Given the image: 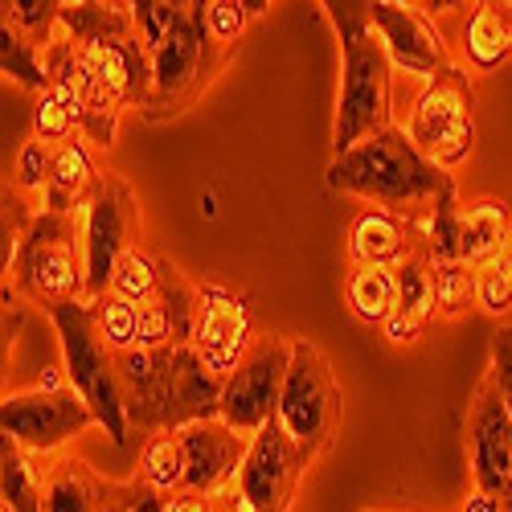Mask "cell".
Returning <instances> with one entry per match:
<instances>
[{
    "mask_svg": "<svg viewBox=\"0 0 512 512\" xmlns=\"http://www.w3.org/2000/svg\"><path fill=\"white\" fill-rule=\"evenodd\" d=\"M336 41H340V103H336V127H332V156L357 148L361 140L398 127L394 111V62L386 54L369 0H328L324 5Z\"/></svg>",
    "mask_w": 512,
    "mask_h": 512,
    "instance_id": "obj_1",
    "label": "cell"
},
{
    "mask_svg": "<svg viewBox=\"0 0 512 512\" xmlns=\"http://www.w3.org/2000/svg\"><path fill=\"white\" fill-rule=\"evenodd\" d=\"M328 189L357 197L365 205H386L398 213H426L435 201L455 193L451 173L426 160L402 127L377 132L357 148L332 156Z\"/></svg>",
    "mask_w": 512,
    "mask_h": 512,
    "instance_id": "obj_2",
    "label": "cell"
},
{
    "mask_svg": "<svg viewBox=\"0 0 512 512\" xmlns=\"http://www.w3.org/2000/svg\"><path fill=\"white\" fill-rule=\"evenodd\" d=\"M9 259V295L41 312L54 304L87 295V254H82V209L46 213L33 209L29 218L5 238Z\"/></svg>",
    "mask_w": 512,
    "mask_h": 512,
    "instance_id": "obj_3",
    "label": "cell"
},
{
    "mask_svg": "<svg viewBox=\"0 0 512 512\" xmlns=\"http://www.w3.org/2000/svg\"><path fill=\"white\" fill-rule=\"evenodd\" d=\"M46 316L58 328L66 381L82 394V402L91 406V414L107 431V439L119 451H132L136 439H132V422H127V406H123V390H119L115 353L103 345V336L91 320V304L87 300H66V304H54Z\"/></svg>",
    "mask_w": 512,
    "mask_h": 512,
    "instance_id": "obj_4",
    "label": "cell"
},
{
    "mask_svg": "<svg viewBox=\"0 0 512 512\" xmlns=\"http://www.w3.org/2000/svg\"><path fill=\"white\" fill-rule=\"evenodd\" d=\"M226 62H230V54L218 46V37L209 29L205 0H189L177 29L168 33L164 46L152 54V95L140 115L148 123L185 115L205 95L209 82L222 74Z\"/></svg>",
    "mask_w": 512,
    "mask_h": 512,
    "instance_id": "obj_5",
    "label": "cell"
},
{
    "mask_svg": "<svg viewBox=\"0 0 512 512\" xmlns=\"http://www.w3.org/2000/svg\"><path fill=\"white\" fill-rule=\"evenodd\" d=\"M402 132L410 144L439 164L443 173L459 168L476 152V82L463 66H451L447 74L422 82L418 99L402 115Z\"/></svg>",
    "mask_w": 512,
    "mask_h": 512,
    "instance_id": "obj_6",
    "label": "cell"
},
{
    "mask_svg": "<svg viewBox=\"0 0 512 512\" xmlns=\"http://www.w3.org/2000/svg\"><path fill=\"white\" fill-rule=\"evenodd\" d=\"M340 418H345V394H340V381L328 357L312 340H291V369L279 398V426L308 459H320L340 431Z\"/></svg>",
    "mask_w": 512,
    "mask_h": 512,
    "instance_id": "obj_7",
    "label": "cell"
},
{
    "mask_svg": "<svg viewBox=\"0 0 512 512\" xmlns=\"http://www.w3.org/2000/svg\"><path fill=\"white\" fill-rule=\"evenodd\" d=\"M66 369L58 365L37 390L25 394H9L5 406H0V426H5V439H13L21 451L37 455H50L62 443L78 439L87 426H95L91 406L82 402V394L62 381Z\"/></svg>",
    "mask_w": 512,
    "mask_h": 512,
    "instance_id": "obj_8",
    "label": "cell"
},
{
    "mask_svg": "<svg viewBox=\"0 0 512 512\" xmlns=\"http://www.w3.org/2000/svg\"><path fill=\"white\" fill-rule=\"evenodd\" d=\"M140 234V201L123 177L103 173L99 189L82 205V254H87V295L82 300L95 304L111 295L115 271L123 254L136 246Z\"/></svg>",
    "mask_w": 512,
    "mask_h": 512,
    "instance_id": "obj_9",
    "label": "cell"
},
{
    "mask_svg": "<svg viewBox=\"0 0 512 512\" xmlns=\"http://www.w3.org/2000/svg\"><path fill=\"white\" fill-rule=\"evenodd\" d=\"M291 369V340L283 332H259L246 361L230 373L222 394V422H230L242 435H259L267 422L279 418L283 381Z\"/></svg>",
    "mask_w": 512,
    "mask_h": 512,
    "instance_id": "obj_10",
    "label": "cell"
},
{
    "mask_svg": "<svg viewBox=\"0 0 512 512\" xmlns=\"http://www.w3.org/2000/svg\"><path fill=\"white\" fill-rule=\"evenodd\" d=\"M201 291V308H197V328H193V353L230 381V373L246 361L254 349V304L250 295L230 287V283H197Z\"/></svg>",
    "mask_w": 512,
    "mask_h": 512,
    "instance_id": "obj_11",
    "label": "cell"
},
{
    "mask_svg": "<svg viewBox=\"0 0 512 512\" xmlns=\"http://www.w3.org/2000/svg\"><path fill=\"white\" fill-rule=\"evenodd\" d=\"M463 443H467V467H472V488L492 500H504L512 488V414L492 373H484L472 406H467Z\"/></svg>",
    "mask_w": 512,
    "mask_h": 512,
    "instance_id": "obj_12",
    "label": "cell"
},
{
    "mask_svg": "<svg viewBox=\"0 0 512 512\" xmlns=\"http://www.w3.org/2000/svg\"><path fill=\"white\" fill-rule=\"evenodd\" d=\"M308 467H312V459L291 443V435L275 418L250 439L246 463L238 472V492L250 512H275V508L287 512L295 500V484L304 480Z\"/></svg>",
    "mask_w": 512,
    "mask_h": 512,
    "instance_id": "obj_13",
    "label": "cell"
},
{
    "mask_svg": "<svg viewBox=\"0 0 512 512\" xmlns=\"http://www.w3.org/2000/svg\"><path fill=\"white\" fill-rule=\"evenodd\" d=\"M369 17L386 41V54L394 70L414 74L422 82H431L455 66L447 41L435 25V17L422 5H398V0H369Z\"/></svg>",
    "mask_w": 512,
    "mask_h": 512,
    "instance_id": "obj_14",
    "label": "cell"
},
{
    "mask_svg": "<svg viewBox=\"0 0 512 512\" xmlns=\"http://www.w3.org/2000/svg\"><path fill=\"white\" fill-rule=\"evenodd\" d=\"M119 390L132 422V439L144 443L156 431H168V410H173V369L177 349H132L115 353Z\"/></svg>",
    "mask_w": 512,
    "mask_h": 512,
    "instance_id": "obj_15",
    "label": "cell"
},
{
    "mask_svg": "<svg viewBox=\"0 0 512 512\" xmlns=\"http://www.w3.org/2000/svg\"><path fill=\"white\" fill-rule=\"evenodd\" d=\"M451 29H439L455 66L467 74H492L512 58V0L447 5Z\"/></svg>",
    "mask_w": 512,
    "mask_h": 512,
    "instance_id": "obj_16",
    "label": "cell"
},
{
    "mask_svg": "<svg viewBox=\"0 0 512 512\" xmlns=\"http://www.w3.org/2000/svg\"><path fill=\"white\" fill-rule=\"evenodd\" d=\"M185 443V492H201V496H218L230 484H238V472L250 451V435L234 431L230 422L209 418V422H193L181 431Z\"/></svg>",
    "mask_w": 512,
    "mask_h": 512,
    "instance_id": "obj_17",
    "label": "cell"
},
{
    "mask_svg": "<svg viewBox=\"0 0 512 512\" xmlns=\"http://www.w3.org/2000/svg\"><path fill=\"white\" fill-rule=\"evenodd\" d=\"M426 213H398L386 205H357L349 222V267H402L422 250Z\"/></svg>",
    "mask_w": 512,
    "mask_h": 512,
    "instance_id": "obj_18",
    "label": "cell"
},
{
    "mask_svg": "<svg viewBox=\"0 0 512 512\" xmlns=\"http://www.w3.org/2000/svg\"><path fill=\"white\" fill-rule=\"evenodd\" d=\"M431 320H439L435 263H431V254L426 250H418L398 267V312L381 332H386L390 345H414V340L431 328Z\"/></svg>",
    "mask_w": 512,
    "mask_h": 512,
    "instance_id": "obj_19",
    "label": "cell"
},
{
    "mask_svg": "<svg viewBox=\"0 0 512 512\" xmlns=\"http://www.w3.org/2000/svg\"><path fill=\"white\" fill-rule=\"evenodd\" d=\"M222 394H226V377L213 373L193 349H177L168 431H185V426H193V422L222 418Z\"/></svg>",
    "mask_w": 512,
    "mask_h": 512,
    "instance_id": "obj_20",
    "label": "cell"
},
{
    "mask_svg": "<svg viewBox=\"0 0 512 512\" xmlns=\"http://www.w3.org/2000/svg\"><path fill=\"white\" fill-rule=\"evenodd\" d=\"M103 173L95 164V148L74 136L66 144H58V156H54V181H50V193L41 201L46 213H78L82 205L91 201V193L99 189Z\"/></svg>",
    "mask_w": 512,
    "mask_h": 512,
    "instance_id": "obj_21",
    "label": "cell"
},
{
    "mask_svg": "<svg viewBox=\"0 0 512 512\" xmlns=\"http://www.w3.org/2000/svg\"><path fill=\"white\" fill-rule=\"evenodd\" d=\"M512 234V209L500 197H476L459 205V259L467 267H484L496 259Z\"/></svg>",
    "mask_w": 512,
    "mask_h": 512,
    "instance_id": "obj_22",
    "label": "cell"
},
{
    "mask_svg": "<svg viewBox=\"0 0 512 512\" xmlns=\"http://www.w3.org/2000/svg\"><path fill=\"white\" fill-rule=\"evenodd\" d=\"M119 484L103 480L91 463L74 455L46 467V512H103Z\"/></svg>",
    "mask_w": 512,
    "mask_h": 512,
    "instance_id": "obj_23",
    "label": "cell"
},
{
    "mask_svg": "<svg viewBox=\"0 0 512 512\" xmlns=\"http://www.w3.org/2000/svg\"><path fill=\"white\" fill-rule=\"evenodd\" d=\"M345 308L365 328H386L398 312V267H349Z\"/></svg>",
    "mask_w": 512,
    "mask_h": 512,
    "instance_id": "obj_24",
    "label": "cell"
},
{
    "mask_svg": "<svg viewBox=\"0 0 512 512\" xmlns=\"http://www.w3.org/2000/svg\"><path fill=\"white\" fill-rule=\"evenodd\" d=\"M181 279V271L164 259V254L156 250H144V246H132L123 254V263L115 271V283H111V295H119V300L136 304V308H148L156 300H164L168 287H173Z\"/></svg>",
    "mask_w": 512,
    "mask_h": 512,
    "instance_id": "obj_25",
    "label": "cell"
},
{
    "mask_svg": "<svg viewBox=\"0 0 512 512\" xmlns=\"http://www.w3.org/2000/svg\"><path fill=\"white\" fill-rule=\"evenodd\" d=\"M185 443H181V431H156L152 439L140 443V455H136V476L144 488L160 492V496H177L185 492Z\"/></svg>",
    "mask_w": 512,
    "mask_h": 512,
    "instance_id": "obj_26",
    "label": "cell"
},
{
    "mask_svg": "<svg viewBox=\"0 0 512 512\" xmlns=\"http://www.w3.org/2000/svg\"><path fill=\"white\" fill-rule=\"evenodd\" d=\"M0 508L5 512H46V472L13 439L0 447Z\"/></svg>",
    "mask_w": 512,
    "mask_h": 512,
    "instance_id": "obj_27",
    "label": "cell"
},
{
    "mask_svg": "<svg viewBox=\"0 0 512 512\" xmlns=\"http://www.w3.org/2000/svg\"><path fill=\"white\" fill-rule=\"evenodd\" d=\"M0 25H9L33 50L46 54L62 33V0H5L0 5Z\"/></svg>",
    "mask_w": 512,
    "mask_h": 512,
    "instance_id": "obj_28",
    "label": "cell"
},
{
    "mask_svg": "<svg viewBox=\"0 0 512 512\" xmlns=\"http://www.w3.org/2000/svg\"><path fill=\"white\" fill-rule=\"evenodd\" d=\"M54 156H58L54 144L37 140V136H25V144L13 156V197L17 201H25V205L46 201L50 181H54Z\"/></svg>",
    "mask_w": 512,
    "mask_h": 512,
    "instance_id": "obj_29",
    "label": "cell"
},
{
    "mask_svg": "<svg viewBox=\"0 0 512 512\" xmlns=\"http://www.w3.org/2000/svg\"><path fill=\"white\" fill-rule=\"evenodd\" d=\"M0 66L17 82L21 91H29L33 99L50 91V70L41 62V50H33L21 33H13L9 25H0Z\"/></svg>",
    "mask_w": 512,
    "mask_h": 512,
    "instance_id": "obj_30",
    "label": "cell"
},
{
    "mask_svg": "<svg viewBox=\"0 0 512 512\" xmlns=\"http://www.w3.org/2000/svg\"><path fill=\"white\" fill-rule=\"evenodd\" d=\"M91 320L111 353H132L140 349V308L119 300V295H103L91 304Z\"/></svg>",
    "mask_w": 512,
    "mask_h": 512,
    "instance_id": "obj_31",
    "label": "cell"
},
{
    "mask_svg": "<svg viewBox=\"0 0 512 512\" xmlns=\"http://www.w3.org/2000/svg\"><path fill=\"white\" fill-rule=\"evenodd\" d=\"M435 304H439V320H459L476 312V267L435 263Z\"/></svg>",
    "mask_w": 512,
    "mask_h": 512,
    "instance_id": "obj_32",
    "label": "cell"
},
{
    "mask_svg": "<svg viewBox=\"0 0 512 512\" xmlns=\"http://www.w3.org/2000/svg\"><path fill=\"white\" fill-rule=\"evenodd\" d=\"M29 136L46 140L54 148L74 140V136H82L78 132V111H74V103L58 87H50L46 95H37V103H33V132Z\"/></svg>",
    "mask_w": 512,
    "mask_h": 512,
    "instance_id": "obj_33",
    "label": "cell"
},
{
    "mask_svg": "<svg viewBox=\"0 0 512 512\" xmlns=\"http://www.w3.org/2000/svg\"><path fill=\"white\" fill-rule=\"evenodd\" d=\"M271 5H263V0H250V5H242V0H209L205 5V17H209V29L213 37H218V46L226 54L238 50V41L242 33L250 29V21H259Z\"/></svg>",
    "mask_w": 512,
    "mask_h": 512,
    "instance_id": "obj_34",
    "label": "cell"
},
{
    "mask_svg": "<svg viewBox=\"0 0 512 512\" xmlns=\"http://www.w3.org/2000/svg\"><path fill=\"white\" fill-rule=\"evenodd\" d=\"M185 9H189V0H132V21H136V33L148 54H156L164 46V37L177 29Z\"/></svg>",
    "mask_w": 512,
    "mask_h": 512,
    "instance_id": "obj_35",
    "label": "cell"
},
{
    "mask_svg": "<svg viewBox=\"0 0 512 512\" xmlns=\"http://www.w3.org/2000/svg\"><path fill=\"white\" fill-rule=\"evenodd\" d=\"M488 373L496 377L500 398H504V406L512 414V324H500L496 336H492V369Z\"/></svg>",
    "mask_w": 512,
    "mask_h": 512,
    "instance_id": "obj_36",
    "label": "cell"
},
{
    "mask_svg": "<svg viewBox=\"0 0 512 512\" xmlns=\"http://www.w3.org/2000/svg\"><path fill=\"white\" fill-rule=\"evenodd\" d=\"M132 512H164L168 508V496H160V492H152V488H144L140 480H132Z\"/></svg>",
    "mask_w": 512,
    "mask_h": 512,
    "instance_id": "obj_37",
    "label": "cell"
},
{
    "mask_svg": "<svg viewBox=\"0 0 512 512\" xmlns=\"http://www.w3.org/2000/svg\"><path fill=\"white\" fill-rule=\"evenodd\" d=\"M484 267H488V271H496V275H500V283H504V287H508V295H512V234H508V242L500 246L496 259H488Z\"/></svg>",
    "mask_w": 512,
    "mask_h": 512,
    "instance_id": "obj_38",
    "label": "cell"
},
{
    "mask_svg": "<svg viewBox=\"0 0 512 512\" xmlns=\"http://www.w3.org/2000/svg\"><path fill=\"white\" fill-rule=\"evenodd\" d=\"M132 492H136V488H132V480L119 484V488H115V496L107 500V508H103V512H132Z\"/></svg>",
    "mask_w": 512,
    "mask_h": 512,
    "instance_id": "obj_39",
    "label": "cell"
},
{
    "mask_svg": "<svg viewBox=\"0 0 512 512\" xmlns=\"http://www.w3.org/2000/svg\"><path fill=\"white\" fill-rule=\"evenodd\" d=\"M500 508H504V512H512V488H508V496L500 500Z\"/></svg>",
    "mask_w": 512,
    "mask_h": 512,
    "instance_id": "obj_40",
    "label": "cell"
},
{
    "mask_svg": "<svg viewBox=\"0 0 512 512\" xmlns=\"http://www.w3.org/2000/svg\"><path fill=\"white\" fill-rule=\"evenodd\" d=\"M365 512H377V508H365Z\"/></svg>",
    "mask_w": 512,
    "mask_h": 512,
    "instance_id": "obj_41",
    "label": "cell"
},
{
    "mask_svg": "<svg viewBox=\"0 0 512 512\" xmlns=\"http://www.w3.org/2000/svg\"><path fill=\"white\" fill-rule=\"evenodd\" d=\"M275 512H283V508H275Z\"/></svg>",
    "mask_w": 512,
    "mask_h": 512,
    "instance_id": "obj_42",
    "label": "cell"
}]
</instances>
